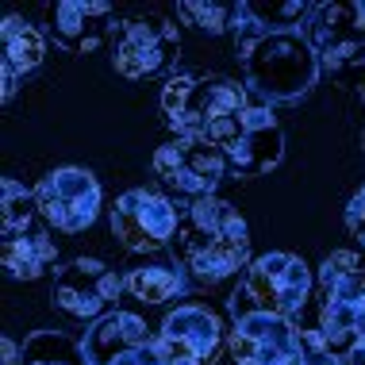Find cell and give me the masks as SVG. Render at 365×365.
Returning <instances> with one entry per match:
<instances>
[{
    "label": "cell",
    "mask_w": 365,
    "mask_h": 365,
    "mask_svg": "<svg viewBox=\"0 0 365 365\" xmlns=\"http://www.w3.org/2000/svg\"><path fill=\"white\" fill-rule=\"evenodd\" d=\"M242 77L246 88L262 101H296L315 85L319 77V54L304 31H262L246 16L239 35Z\"/></svg>",
    "instance_id": "7a4b0ae2"
},
{
    "label": "cell",
    "mask_w": 365,
    "mask_h": 365,
    "mask_svg": "<svg viewBox=\"0 0 365 365\" xmlns=\"http://www.w3.org/2000/svg\"><path fill=\"white\" fill-rule=\"evenodd\" d=\"M319 334L323 342L334 346H354L365 334V273L339 281L331 292H323V308H319Z\"/></svg>",
    "instance_id": "2e32d148"
},
{
    "label": "cell",
    "mask_w": 365,
    "mask_h": 365,
    "mask_svg": "<svg viewBox=\"0 0 365 365\" xmlns=\"http://www.w3.org/2000/svg\"><path fill=\"white\" fill-rule=\"evenodd\" d=\"M223 170H227V158L208 139H185V135H177V139H170L165 146L154 150V173L170 189L192 196V200L215 196V185H220Z\"/></svg>",
    "instance_id": "7c38bea8"
},
{
    "label": "cell",
    "mask_w": 365,
    "mask_h": 365,
    "mask_svg": "<svg viewBox=\"0 0 365 365\" xmlns=\"http://www.w3.org/2000/svg\"><path fill=\"white\" fill-rule=\"evenodd\" d=\"M227 331L220 323V315L204 304H181L165 315L162 331H158V346L165 354H185V358L208 365L215 354L223 350Z\"/></svg>",
    "instance_id": "5bb4252c"
},
{
    "label": "cell",
    "mask_w": 365,
    "mask_h": 365,
    "mask_svg": "<svg viewBox=\"0 0 365 365\" xmlns=\"http://www.w3.org/2000/svg\"><path fill=\"white\" fill-rule=\"evenodd\" d=\"M181 208L162 192L150 189H131L115 200L112 208V235L120 239L131 254H158L177 239Z\"/></svg>",
    "instance_id": "9c48e42d"
},
{
    "label": "cell",
    "mask_w": 365,
    "mask_h": 365,
    "mask_svg": "<svg viewBox=\"0 0 365 365\" xmlns=\"http://www.w3.org/2000/svg\"><path fill=\"white\" fill-rule=\"evenodd\" d=\"M235 365H300V331L284 315L258 312L235 300V327L227 331Z\"/></svg>",
    "instance_id": "52a82bcc"
},
{
    "label": "cell",
    "mask_w": 365,
    "mask_h": 365,
    "mask_svg": "<svg viewBox=\"0 0 365 365\" xmlns=\"http://www.w3.org/2000/svg\"><path fill=\"white\" fill-rule=\"evenodd\" d=\"M85 358L88 365H165V354L146 327V319L120 308L88 327Z\"/></svg>",
    "instance_id": "8fae6325"
},
{
    "label": "cell",
    "mask_w": 365,
    "mask_h": 365,
    "mask_svg": "<svg viewBox=\"0 0 365 365\" xmlns=\"http://www.w3.org/2000/svg\"><path fill=\"white\" fill-rule=\"evenodd\" d=\"M308 43L327 70L365 62V4H315L308 16Z\"/></svg>",
    "instance_id": "4fadbf2b"
},
{
    "label": "cell",
    "mask_w": 365,
    "mask_h": 365,
    "mask_svg": "<svg viewBox=\"0 0 365 365\" xmlns=\"http://www.w3.org/2000/svg\"><path fill=\"white\" fill-rule=\"evenodd\" d=\"M346 361H350V365H365V334L346 350Z\"/></svg>",
    "instance_id": "4316f807"
},
{
    "label": "cell",
    "mask_w": 365,
    "mask_h": 365,
    "mask_svg": "<svg viewBox=\"0 0 365 365\" xmlns=\"http://www.w3.org/2000/svg\"><path fill=\"white\" fill-rule=\"evenodd\" d=\"M162 354H165V350H162ZM165 365H200V361L185 358V354H165Z\"/></svg>",
    "instance_id": "83f0119b"
},
{
    "label": "cell",
    "mask_w": 365,
    "mask_h": 365,
    "mask_svg": "<svg viewBox=\"0 0 365 365\" xmlns=\"http://www.w3.org/2000/svg\"><path fill=\"white\" fill-rule=\"evenodd\" d=\"M300 365H342L319 331H300Z\"/></svg>",
    "instance_id": "d4e9b609"
},
{
    "label": "cell",
    "mask_w": 365,
    "mask_h": 365,
    "mask_svg": "<svg viewBox=\"0 0 365 365\" xmlns=\"http://www.w3.org/2000/svg\"><path fill=\"white\" fill-rule=\"evenodd\" d=\"M315 289V273L296 254H262L242 273V300L258 312H273L292 319Z\"/></svg>",
    "instance_id": "ba28073f"
},
{
    "label": "cell",
    "mask_w": 365,
    "mask_h": 365,
    "mask_svg": "<svg viewBox=\"0 0 365 365\" xmlns=\"http://www.w3.org/2000/svg\"><path fill=\"white\" fill-rule=\"evenodd\" d=\"M19 365H88L85 342L70 339L66 331H35L19 346Z\"/></svg>",
    "instance_id": "ffe728a7"
},
{
    "label": "cell",
    "mask_w": 365,
    "mask_h": 365,
    "mask_svg": "<svg viewBox=\"0 0 365 365\" xmlns=\"http://www.w3.org/2000/svg\"><path fill=\"white\" fill-rule=\"evenodd\" d=\"M358 265H361L358 250H334V254H327V262L319 265V289L331 292L339 281H346V277H354V273H361Z\"/></svg>",
    "instance_id": "cb8c5ba5"
},
{
    "label": "cell",
    "mask_w": 365,
    "mask_h": 365,
    "mask_svg": "<svg viewBox=\"0 0 365 365\" xmlns=\"http://www.w3.org/2000/svg\"><path fill=\"white\" fill-rule=\"evenodd\" d=\"M181 51V27L170 16L139 12L115 24L112 31V66L127 81H146L162 73Z\"/></svg>",
    "instance_id": "277c9868"
},
{
    "label": "cell",
    "mask_w": 365,
    "mask_h": 365,
    "mask_svg": "<svg viewBox=\"0 0 365 365\" xmlns=\"http://www.w3.org/2000/svg\"><path fill=\"white\" fill-rule=\"evenodd\" d=\"M0 43H4V101H12L19 77L43 66L46 43H43V35H38V27H31L19 16H8L4 24H0Z\"/></svg>",
    "instance_id": "e0dca14e"
},
{
    "label": "cell",
    "mask_w": 365,
    "mask_h": 365,
    "mask_svg": "<svg viewBox=\"0 0 365 365\" xmlns=\"http://www.w3.org/2000/svg\"><path fill=\"white\" fill-rule=\"evenodd\" d=\"M173 250L200 284H220L250 269V227L227 200L200 196L181 208Z\"/></svg>",
    "instance_id": "6da1fadb"
},
{
    "label": "cell",
    "mask_w": 365,
    "mask_h": 365,
    "mask_svg": "<svg viewBox=\"0 0 365 365\" xmlns=\"http://www.w3.org/2000/svg\"><path fill=\"white\" fill-rule=\"evenodd\" d=\"M246 16L262 31H300V19L312 16V4H300V0H289V4L269 0V4H246Z\"/></svg>",
    "instance_id": "7402d4cb"
},
{
    "label": "cell",
    "mask_w": 365,
    "mask_h": 365,
    "mask_svg": "<svg viewBox=\"0 0 365 365\" xmlns=\"http://www.w3.org/2000/svg\"><path fill=\"white\" fill-rule=\"evenodd\" d=\"M177 12L189 24H196L200 31L223 35L227 27H235V19H246V4H200V0H185Z\"/></svg>",
    "instance_id": "603a6c76"
},
{
    "label": "cell",
    "mask_w": 365,
    "mask_h": 365,
    "mask_svg": "<svg viewBox=\"0 0 365 365\" xmlns=\"http://www.w3.org/2000/svg\"><path fill=\"white\" fill-rule=\"evenodd\" d=\"M112 31V4H104V0H62V4H54L51 35L66 54L96 51Z\"/></svg>",
    "instance_id": "9a60e30c"
},
{
    "label": "cell",
    "mask_w": 365,
    "mask_h": 365,
    "mask_svg": "<svg viewBox=\"0 0 365 365\" xmlns=\"http://www.w3.org/2000/svg\"><path fill=\"white\" fill-rule=\"evenodd\" d=\"M346 231L354 235V239H361V246H365V185L350 196V204H346Z\"/></svg>",
    "instance_id": "484cf974"
},
{
    "label": "cell",
    "mask_w": 365,
    "mask_h": 365,
    "mask_svg": "<svg viewBox=\"0 0 365 365\" xmlns=\"http://www.w3.org/2000/svg\"><path fill=\"white\" fill-rule=\"evenodd\" d=\"M250 104L246 85L231 81L223 73H177L162 88V112L165 123L185 139H208L227 127L231 115H239Z\"/></svg>",
    "instance_id": "3957f363"
},
{
    "label": "cell",
    "mask_w": 365,
    "mask_h": 365,
    "mask_svg": "<svg viewBox=\"0 0 365 365\" xmlns=\"http://www.w3.org/2000/svg\"><path fill=\"white\" fill-rule=\"evenodd\" d=\"M58 262V246L46 227H31V231L4 239L0 246V265L12 281H35Z\"/></svg>",
    "instance_id": "ac0fdd59"
},
{
    "label": "cell",
    "mask_w": 365,
    "mask_h": 365,
    "mask_svg": "<svg viewBox=\"0 0 365 365\" xmlns=\"http://www.w3.org/2000/svg\"><path fill=\"white\" fill-rule=\"evenodd\" d=\"M38 220H43V215H38L35 189H27L16 177H4V185H0V235H4V239H16V235L38 227Z\"/></svg>",
    "instance_id": "44dd1931"
},
{
    "label": "cell",
    "mask_w": 365,
    "mask_h": 365,
    "mask_svg": "<svg viewBox=\"0 0 365 365\" xmlns=\"http://www.w3.org/2000/svg\"><path fill=\"white\" fill-rule=\"evenodd\" d=\"M215 146L227 158V170L239 177H265L284 158V131L269 104L250 101L239 115L227 120V127L215 135Z\"/></svg>",
    "instance_id": "5b68a950"
},
{
    "label": "cell",
    "mask_w": 365,
    "mask_h": 365,
    "mask_svg": "<svg viewBox=\"0 0 365 365\" xmlns=\"http://www.w3.org/2000/svg\"><path fill=\"white\" fill-rule=\"evenodd\" d=\"M35 200H38V215L46 227L66 235H77L85 227H93L96 212H101V185L88 170L66 165V170L46 173L35 185Z\"/></svg>",
    "instance_id": "30bf717a"
},
{
    "label": "cell",
    "mask_w": 365,
    "mask_h": 365,
    "mask_svg": "<svg viewBox=\"0 0 365 365\" xmlns=\"http://www.w3.org/2000/svg\"><path fill=\"white\" fill-rule=\"evenodd\" d=\"M185 289V273L177 258H150V262H139L131 265V273H127V292L135 296V300L150 304H170L173 296H181Z\"/></svg>",
    "instance_id": "d6986e66"
},
{
    "label": "cell",
    "mask_w": 365,
    "mask_h": 365,
    "mask_svg": "<svg viewBox=\"0 0 365 365\" xmlns=\"http://www.w3.org/2000/svg\"><path fill=\"white\" fill-rule=\"evenodd\" d=\"M123 289H127V277H120V269H112L104 258H73L54 277L51 304L66 319L101 323L104 315H112Z\"/></svg>",
    "instance_id": "8992f818"
}]
</instances>
